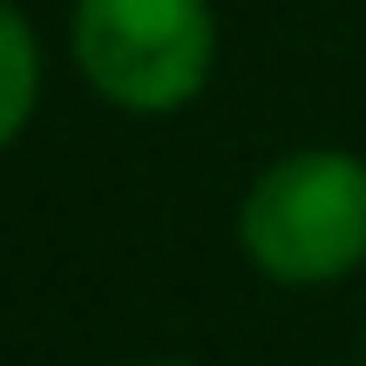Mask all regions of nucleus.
<instances>
[{
    "label": "nucleus",
    "instance_id": "1",
    "mask_svg": "<svg viewBox=\"0 0 366 366\" xmlns=\"http://www.w3.org/2000/svg\"><path fill=\"white\" fill-rule=\"evenodd\" d=\"M237 251L272 285L312 292L366 264V163L353 149H292L251 177Z\"/></svg>",
    "mask_w": 366,
    "mask_h": 366
},
{
    "label": "nucleus",
    "instance_id": "2",
    "mask_svg": "<svg viewBox=\"0 0 366 366\" xmlns=\"http://www.w3.org/2000/svg\"><path fill=\"white\" fill-rule=\"evenodd\" d=\"M68 54L81 81L122 116H177L217 68L210 0H75Z\"/></svg>",
    "mask_w": 366,
    "mask_h": 366
},
{
    "label": "nucleus",
    "instance_id": "3",
    "mask_svg": "<svg viewBox=\"0 0 366 366\" xmlns=\"http://www.w3.org/2000/svg\"><path fill=\"white\" fill-rule=\"evenodd\" d=\"M41 109V41L14 0H0V149L21 143Z\"/></svg>",
    "mask_w": 366,
    "mask_h": 366
},
{
    "label": "nucleus",
    "instance_id": "4",
    "mask_svg": "<svg viewBox=\"0 0 366 366\" xmlns=\"http://www.w3.org/2000/svg\"><path fill=\"white\" fill-rule=\"evenodd\" d=\"M143 366H177V360H143Z\"/></svg>",
    "mask_w": 366,
    "mask_h": 366
}]
</instances>
